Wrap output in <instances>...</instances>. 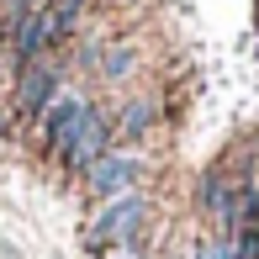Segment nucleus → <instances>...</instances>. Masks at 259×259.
Returning <instances> with one entry per match:
<instances>
[{"label": "nucleus", "mask_w": 259, "mask_h": 259, "mask_svg": "<svg viewBox=\"0 0 259 259\" xmlns=\"http://www.w3.org/2000/svg\"><path fill=\"white\" fill-rule=\"evenodd\" d=\"M6 27H11V48H16V69L37 64V58H42V48L53 42V21H48V11H27V16H11Z\"/></svg>", "instance_id": "obj_4"}, {"label": "nucleus", "mask_w": 259, "mask_h": 259, "mask_svg": "<svg viewBox=\"0 0 259 259\" xmlns=\"http://www.w3.org/2000/svg\"><path fill=\"white\" fill-rule=\"evenodd\" d=\"M143 185V159L133 154V148H111L96 169H85V191L96 196V201H111V196H127Z\"/></svg>", "instance_id": "obj_3"}, {"label": "nucleus", "mask_w": 259, "mask_h": 259, "mask_svg": "<svg viewBox=\"0 0 259 259\" xmlns=\"http://www.w3.org/2000/svg\"><path fill=\"white\" fill-rule=\"evenodd\" d=\"M148 196L143 191H127V196H111V201H96L85 222V249H122V243H148Z\"/></svg>", "instance_id": "obj_1"}, {"label": "nucleus", "mask_w": 259, "mask_h": 259, "mask_svg": "<svg viewBox=\"0 0 259 259\" xmlns=\"http://www.w3.org/2000/svg\"><path fill=\"white\" fill-rule=\"evenodd\" d=\"M154 122H159V101H148V96L127 101L122 111H116V122H111V133H116V148H122V143H138V138H143Z\"/></svg>", "instance_id": "obj_7"}, {"label": "nucleus", "mask_w": 259, "mask_h": 259, "mask_svg": "<svg viewBox=\"0 0 259 259\" xmlns=\"http://www.w3.org/2000/svg\"><path fill=\"white\" fill-rule=\"evenodd\" d=\"M116 148V133H111V116L101 111L96 101H85L79 106V116L64 127V138L53 143V154L64 159V169H74V175H85V169H96V164L106 159Z\"/></svg>", "instance_id": "obj_2"}, {"label": "nucleus", "mask_w": 259, "mask_h": 259, "mask_svg": "<svg viewBox=\"0 0 259 259\" xmlns=\"http://www.w3.org/2000/svg\"><path fill=\"white\" fill-rule=\"evenodd\" d=\"M138 58H143V53H138V42H106V48H101V58H96V74H101V85H127V79H133L138 74Z\"/></svg>", "instance_id": "obj_6"}, {"label": "nucleus", "mask_w": 259, "mask_h": 259, "mask_svg": "<svg viewBox=\"0 0 259 259\" xmlns=\"http://www.w3.org/2000/svg\"><path fill=\"white\" fill-rule=\"evenodd\" d=\"M58 96H64V90H58V74H53L48 64H27V69L16 74V106H21L27 116H42Z\"/></svg>", "instance_id": "obj_5"}, {"label": "nucleus", "mask_w": 259, "mask_h": 259, "mask_svg": "<svg viewBox=\"0 0 259 259\" xmlns=\"http://www.w3.org/2000/svg\"><path fill=\"white\" fill-rule=\"evenodd\" d=\"M48 11V21H53V42L58 37H69V32L79 27V16H85V0H53V6H42Z\"/></svg>", "instance_id": "obj_9"}, {"label": "nucleus", "mask_w": 259, "mask_h": 259, "mask_svg": "<svg viewBox=\"0 0 259 259\" xmlns=\"http://www.w3.org/2000/svg\"><path fill=\"white\" fill-rule=\"evenodd\" d=\"M191 259H238V249H233V238H206V243H196Z\"/></svg>", "instance_id": "obj_10"}, {"label": "nucleus", "mask_w": 259, "mask_h": 259, "mask_svg": "<svg viewBox=\"0 0 259 259\" xmlns=\"http://www.w3.org/2000/svg\"><path fill=\"white\" fill-rule=\"evenodd\" d=\"M85 101H90V96H58L48 111L37 116V133H42V148H48V154H53V143H58V138H64V127L79 116V106H85Z\"/></svg>", "instance_id": "obj_8"}, {"label": "nucleus", "mask_w": 259, "mask_h": 259, "mask_svg": "<svg viewBox=\"0 0 259 259\" xmlns=\"http://www.w3.org/2000/svg\"><path fill=\"white\" fill-rule=\"evenodd\" d=\"M0 138H6V116H0Z\"/></svg>", "instance_id": "obj_11"}]
</instances>
